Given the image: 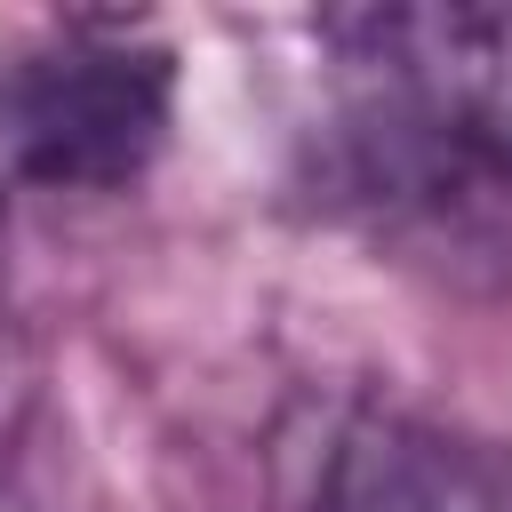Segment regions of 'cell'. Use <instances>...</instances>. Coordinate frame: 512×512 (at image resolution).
<instances>
[{
    "instance_id": "cell-1",
    "label": "cell",
    "mask_w": 512,
    "mask_h": 512,
    "mask_svg": "<svg viewBox=\"0 0 512 512\" xmlns=\"http://www.w3.org/2000/svg\"><path fill=\"white\" fill-rule=\"evenodd\" d=\"M168 48L128 24H72L0 64V184L112 192L168 136Z\"/></svg>"
},
{
    "instance_id": "cell-2",
    "label": "cell",
    "mask_w": 512,
    "mask_h": 512,
    "mask_svg": "<svg viewBox=\"0 0 512 512\" xmlns=\"http://www.w3.org/2000/svg\"><path fill=\"white\" fill-rule=\"evenodd\" d=\"M336 40H352V64L376 72L384 120L416 152L512 184V8L504 0L376 8V16H344Z\"/></svg>"
},
{
    "instance_id": "cell-3",
    "label": "cell",
    "mask_w": 512,
    "mask_h": 512,
    "mask_svg": "<svg viewBox=\"0 0 512 512\" xmlns=\"http://www.w3.org/2000/svg\"><path fill=\"white\" fill-rule=\"evenodd\" d=\"M312 512H512V448L424 424H344L312 472Z\"/></svg>"
}]
</instances>
